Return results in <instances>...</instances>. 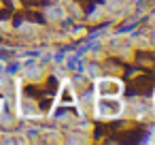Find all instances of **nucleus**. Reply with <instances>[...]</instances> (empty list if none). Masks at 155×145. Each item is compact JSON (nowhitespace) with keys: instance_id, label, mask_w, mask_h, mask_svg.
<instances>
[{"instance_id":"nucleus-2","label":"nucleus","mask_w":155,"mask_h":145,"mask_svg":"<svg viewBox=\"0 0 155 145\" xmlns=\"http://www.w3.org/2000/svg\"><path fill=\"white\" fill-rule=\"evenodd\" d=\"M123 90V85L117 79H100L96 83V92L98 96H119Z\"/></svg>"},{"instance_id":"nucleus-1","label":"nucleus","mask_w":155,"mask_h":145,"mask_svg":"<svg viewBox=\"0 0 155 145\" xmlns=\"http://www.w3.org/2000/svg\"><path fill=\"white\" fill-rule=\"evenodd\" d=\"M102 100H98L96 102V113H98V117H117L119 113H121V109H123V105L117 100V96H100Z\"/></svg>"},{"instance_id":"nucleus-3","label":"nucleus","mask_w":155,"mask_h":145,"mask_svg":"<svg viewBox=\"0 0 155 145\" xmlns=\"http://www.w3.org/2000/svg\"><path fill=\"white\" fill-rule=\"evenodd\" d=\"M60 100L62 102H74V94H72V90H70V85H64V90H62V96H60Z\"/></svg>"},{"instance_id":"nucleus-4","label":"nucleus","mask_w":155,"mask_h":145,"mask_svg":"<svg viewBox=\"0 0 155 145\" xmlns=\"http://www.w3.org/2000/svg\"><path fill=\"white\" fill-rule=\"evenodd\" d=\"M0 109H2V102H0Z\"/></svg>"}]
</instances>
